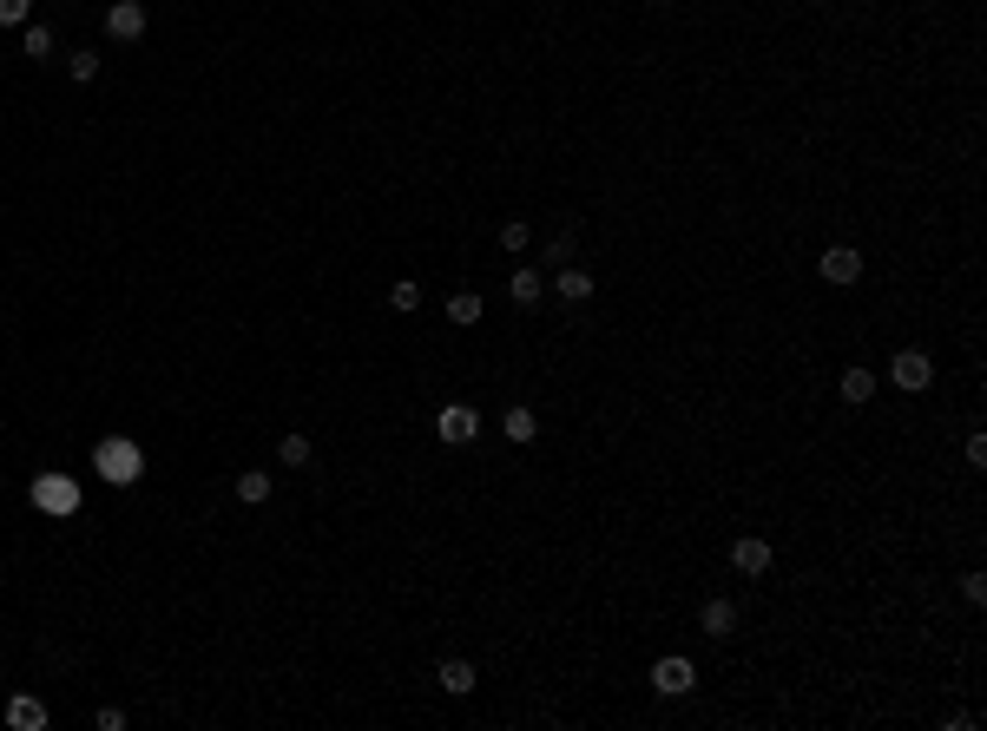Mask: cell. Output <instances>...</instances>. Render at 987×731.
I'll return each instance as SVG.
<instances>
[{"mask_svg":"<svg viewBox=\"0 0 987 731\" xmlns=\"http://www.w3.org/2000/svg\"><path fill=\"white\" fill-rule=\"evenodd\" d=\"M93 468L112 481V488H132V481L145 475V448H139V442H126V435H106V442L93 448Z\"/></svg>","mask_w":987,"mask_h":731,"instance_id":"1","label":"cell"},{"mask_svg":"<svg viewBox=\"0 0 987 731\" xmlns=\"http://www.w3.org/2000/svg\"><path fill=\"white\" fill-rule=\"evenodd\" d=\"M770 560H777V554H770V541H757V534L731 541V567H737V573H751V580H764V573H770Z\"/></svg>","mask_w":987,"mask_h":731,"instance_id":"7","label":"cell"},{"mask_svg":"<svg viewBox=\"0 0 987 731\" xmlns=\"http://www.w3.org/2000/svg\"><path fill=\"white\" fill-rule=\"evenodd\" d=\"M527 238H533V231H527V224H501V244H507V251H527Z\"/></svg>","mask_w":987,"mask_h":731,"instance_id":"22","label":"cell"},{"mask_svg":"<svg viewBox=\"0 0 987 731\" xmlns=\"http://www.w3.org/2000/svg\"><path fill=\"white\" fill-rule=\"evenodd\" d=\"M99 731H126V712H119V705H99Z\"/></svg>","mask_w":987,"mask_h":731,"instance_id":"25","label":"cell"},{"mask_svg":"<svg viewBox=\"0 0 987 731\" xmlns=\"http://www.w3.org/2000/svg\"><path fill=\"white\" fill-rule=\"evenodd\" d=\"M389 303H395V310H422V284H395Z\"/></svg>","mask_w":987,"mask_h":731,"instance_id":"21","label":"cell"},{"mask_svg":"<svg viewBox=\"0 0 987 731\" xmlns=\"http://www.w3.org/2000/svg\"><path fill=\"white\" fill-rule=\"evenodd\" d=\"M270 488H277V481H270L264 468H244V475H237V501H244V508H264Z\"/></svg>","mask_w":987,"mask_h":731,"instance_id":"13","label":"cell"},{"mask_svg":"<svg viewBox=\"0 0 987 731\" xmlns=\"http://www.w3.org/2000/svg\"><path fill=\"white\" fill-rule=\"evenodd\" d=\"M7 725L14 731H47V705L33 699V692H14V699H7Z\"/></svg>","mask_w":987,"mask_h":731,"instance_id":"10","label":"cell"},{"mask_svg":"<svg viewBox=\"0 0 987 731\" xmlns=\"http://www.w3.org/2000/svg\"><path fill=\"white\" fill-rule=\"evenodd\" d=\"M27 501H33V508H40V514H53V521H73V514H79V501H86V494H79V481H73V475H33Z\"/></svg>","mask_w":987,"mask_h":731,"instance_id":"2","label":"cell"},{"mask_svg":"<svg viewBox=\"0 0 987 731\" xmlns=\"http://www.w3.org/2000/svg\"><path fill=\"white\" fill-rule=\"evenodd\" d=\"M106 33H112V40H139V33H145V7H139V0H112V7H106Z\"/></svg>","mask_w":987,"mask_h":731,"instance_id":"8","label":"cell"},{"mask_svg":"<svg viewBox=\"0 0 987 731\" xmlns=\"http://www.w3.org/2000/svg\"><path fill=\"white\" fill-rule=\"evenodd\" d=\"M27 60H53V27H27Z\"/></svg>","mask_w":987,"mask_h":731,"instance_id":"20","label":"cell"},{"mask_svg":"<svg viewBox=\"0 0 987 731\" xmlns=\"http://www.w3.org/2000/svg\"><path fill=\"white\" fill-rule=\"evenodd\" d=\"M435 435L441 442H474V435H481V415H474L468 402H448V409L435 415Z\"/></svg>","mask_w":987,"mask_h":731,"instance_id":"5","label":"cell"},{"mask_svg":"<svg viewBox=\"0 0 987 731\" xmlns=\"http://www.w3.org/2000/svg\"><path fill=\"white\" fill-rule=\"evenodd\" d=\"M507 297H514L520 310H533V303L547 297V277H540V271H514V284H507Z\"/></svg>","mask_w":987,"mask_h":731,"instance_id":"14","label":"cell"},{"mask_svg":"<svg viewBox=\"0 0 987 731\" xmlns=\"http://www.w3.org/2000/svg\"><path fill=\"white\" fill-rule=\"evenodd\" d=\"M435 679H441V692H448V699H468V692H474V666H468V659H441Z\"/></svg>","mask_w":987,"mask_h":731,"instance_id":"12","label":"cell"},{"mask_svg":"<svg viewBox=\"0 0 987 731\" xmlns=\"http://www.w3.org/2000/svg\"><path fill=\"white\" fill-rule=\"evenodd\" d=\"M961 593H968V600L981 606V600H987V573H961Z\"/></svg>","mask_w":987,"mask_h":731,"instance_id":"24","label":"cell"},{"mask_svg":"<svg viewBox=\"0 0 987 731\" xmlns=\"http://www.w3.org/2000/svg\"><path fill=\"white\" fill-rule=\"evenodd\" d=\"M698 626H705L711 639H731V633H737V606H731V600H705V613H698Z\"/></svg>","mask_w":987,"mask_h":731,"instance_id":"11","label":"cell"},{"mask_svg":"<svg viewBox=\"0 0 987 731\" xmlns=\"http://www.w3.org/2000/svg\"><path fill=\"white\" fill-rule=\"evenodd\" d=\"M27 7H33V0H0V27H20V20H27Z\"/></svg>","mask_w":987,"mask_h":731,"instance_id":"23","label":"cell"},{"mask_svg":"<svg viewBox=\"0 0 987 731\" xmlns=\"http://www.w3.org/2000/svg\"><path fill=\"white\" fill-rule=\"evenodd\" d=\"M869 396H876V369H843V402H856V409H862Z\"/></svg>","mask_w":987,"mask_h":731,"instance_id":"15","label":"cell"},{"mask_svg":"<svg viewBox=\"0 0 987 731\" xmlns=\"http://www.w3.org/2000/svg\"><path fill=\"white\" fill-rule=\"evenodd\" d=\"M968 468H987V435H968Z\"/></svg>","mask_w":987,"mask_h":731,"instance_id":"27","label":"cell"},{"mask_svg":"<svg viewBox=\"0 0 987 731\" xmlns=\"http://www.w3.org/2000/svg\"><path fill=\"white\" fill-rule=\"evenodd\" d=\"M501 429H507V442H533V435H540V422H533V409H507Z\"/></svg>","mask_w":987,"mask_h":731,"instance_id":"17","label":"cell"},{"mask_svg":"<svg viewBox=\"0 0 987 731\" xmlns=\"http://www.w3.org/2000/svg\"><path fill=\"white\" fill-rule=\"evenodd\" d=\"M816 271H823V284H856V277H862V257L849 251V244H830V251L816 257Z\"/></svg>","mask_w":987,"mask_h":731,"instance_id":"6","label":"cell"},{"mask_svg":"<svg viewBox=\"0 0 987 731\" xmlns=\"http://www.w3.org/2000/svg\"><path fill=\"white\" fill-rule=\"evenodd\" d=\"M66 73H73L79 86H86V80H99V53H93V47H79L73 60H66Z\"/></svg>","mask_w":987,"mask_h":731,"instance_id":"19","label":"cell"},{"mask_svg":"<svg viewBox=\"0 0 987 731\" xmlns=\"http://www.w3.org/2000/svg\"><path fill=\"white\" fill-rule=\"evenodd\" d=\"M310 455H316L310 435H283V442H277V461H283V468H310Z\"/></svg>","mask_w":987,"mask_h":731,"instance_id":"16","label":"cell"},{"mask_svg":"<svg viewBox=\"0 0 987 731\" xmlns=\"http://www.w3.org/2000/svg\"><path fill=\"white\" fill-rule=\"evenodd\" d=\"M691 685H698V666H691V659H678V652L652 666V692H665V699H685Z\"/></svg>","mask_w":987,"mask_h":731,"instance_id":"3","label":"cell"},{"mask_svg":"<svg viewBox=\"0 0 987 731\" xmlns=\"http://www.w3.org/2000/svg\"><path fill=\"white\" fill-rule=\"evenodd\" d=\"M448 323H461V330H474V323H481V297H474V290H461V297L448 303Z\"/></svg>","mask_w":987,"mask_h":731,"instance_id":"18","label":"cell"},{"mask_svg":"<svg viewBox=\"0 0 987 731\" xmlns=\"http://www.w3.org/2000/svg\"><path fill=\"white\" fill-rule=\"evenodd\" d=\"M547 257H553V264H573V238H566V231H560V238L547 244Z\"/></svg>","mask_w":987,"mask_h":731,"instance_id":"26","label":"cell"},{"mask_svg":"<svg viewBox=\"0 0 987 731\" xmlns=\"http://www.w3.org/2000/svg\"><path fill=\"white\" fill-rule=\"evenodd\" d=\"M553 297L560 303H593V271H580V264H560V277H553Z\"/></svg>","mask_w":987,"mask_h":731,"instance_id":"9","label":"cell"},{"mask_svg":"<svg viewBox=\"0 0 987 731\" xmlns=\"http://www.w3.org/2000/svg\"><path fill=\"white\" fill-rule=\"evenodd\" d=\"M889 376H895V389H928L935 382V363H928V350H895V363H889Z\"/></svg>","mask_w":987,"mask_h":731,"instance_id":"4","label":"cell"}]
</instances>
